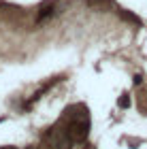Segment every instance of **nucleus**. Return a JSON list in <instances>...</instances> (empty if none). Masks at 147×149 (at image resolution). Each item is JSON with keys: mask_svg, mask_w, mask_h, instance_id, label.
Listing matches in <instances>:
<instances>
[{"mask_svg": "<svg viewBox=\"0 0 147 149\" xmlns=\"http://www.w3.org/2000/svg\"><path fill=\"white\" fill-rule=\"evenodd\" d=\"M49 15H53V4L51 2L45 4V6H41V11H38V19H45V17H49Z\"/></svg>", "mask_w": 147, "mask_h": 149, "instance_id": "f257e3e1", "label": "nucleus"}, {"mask_svg": "<svg viewBox=\"0 0 147 149\" xmlns=\"http://www.w3.org/2000/svg\"><path fill=\"white\" fill-rule=\"evenodd\" d=\"M128 104H130V100L126 98V96H122V98H119V107H128Z\"/></svg>", "mask_w": 147, "mask_h": 149, "instance_id": "f03ea898", "label": "nucleus"}]
</instances>
